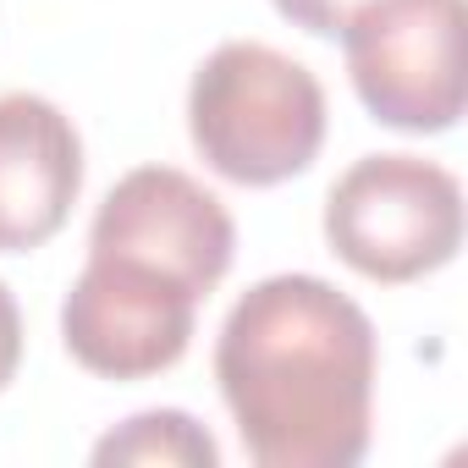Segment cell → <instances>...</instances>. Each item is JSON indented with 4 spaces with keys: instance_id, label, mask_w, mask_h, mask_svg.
Segmentation results:
<instances>
[{
    "instance_id": "1",
    "label": "cell",
    "mask_w": 468,
    "mask_h": 468,
    "mask_svg": "<svg viewBox=\"0 0 468 468\" xmlns=\"http://www.w3.org/2000/svg\"><path fill=\"white\" fill-rule=\"evenodd\" d=\"M375 325L320 276H271L231 303L215 380L260 468H353L375 424Z\"/></svg>"
},
{
    "instance_id": "2",
    "label": "cell",
    "mask_w": 468,
    "mask_h": 468,
    "mask_svg": "<svg viewBox=\"0 0 468 468\" xmlns=\"http://www.w3.org/2000/svg\"><path fill=\"white\" fill-rule=\"evenodd\" d=\"M187 133L215 176L276 187L314 165L325 144V89L303 61L260 39H231L193 72Z\"/></svg>"
},
{
    "instance_id": "3",
    "label": "cell",
    "mask_w": 468,
    "mask_h": 468,
    "mask_svg": "<svg viewBox=\"0 0 468 468\" xmlns=\"http://www.w3.org/2000/svg\"><path fill=\"white\" fill-rule=\"evenodd\" d=\"M325 243L369 282H419L463 249V187L435 160L364 154L325 198Z\"/></svg>"
},
{
    "instance_id": "4",
    "label": "cell",
    "mask_w": 468,
    "mask_h": 468,
    "mask_svg": "<svg viewBox=\"0 0 468 468\" xmlns=\"http://www.w3.org/2000/svg\"><path fill=\"white\" fill-rule=\"evenodd\" d=\"M353 89L380 127L452 133L463 116V0H386L342 34Z\"/></svg>"
},
{
    "instance_id": "5",
    "label": "cell",
    "mask_w": 468,
    "mask_h": 468,
    "mask_svg": "<svg viewBox=\"0 0 468 468\" xmlns=\"http://www.w3.org/2000/svg\"><path fill=\"white\" fill-rule=\"evenodd\" d=\"M89 254L144 265L154 276L182 282L193 298H209L238 254V226L226 204L176 165L127 171L89 226Z\"/></svg>"
},
{
    "instance_id": "6",
    "label": "cell",
    "mask_w": 468,
    "mask_h": 468,
    "mask_svg": "<svg viewBox=\"0 0 468 468\" xmlns=\"http://www.w3.org/2000/svg\"><path fill=\"white\" fill-rule=\"evenodd\" d=\"M198 303L204 298H193L171 276L89 254L83 276L61 303V342L89 375L149 380L187 353Z\"/></svg>"
},
{
    "instance_id": "7",
    "label": "cell",
    "mask_w": 468,
    "mask_h": 468,
    "mask_svg": "<svg viewBox=\"0 0 468 468\" xmlns=\"http://www.w3.org/2000/svg\"><path fill=\"white\" fill-rule=\"evenodd\" d=\"M83 193V138L45 94H0V254L45 249Z\"/></svg>"
},
{
    "instance_id": "8",
    "label": "cell",
    "mask_w": 468,
    "mask_h": 468,
    "mask_svg": "<svg viewBox=\"0 0 468 468\" xmlns=\"http://www.w3.org/2000/svg\"><path fill=\"white\" fill-rule=\"evenodd\" d=\"M94 463L111 468V463H165V468H215L220 463V446L215 435L176 413V408H154V413H138L127 419L122 430H111L100 446H94Z\"/></svg>"
},
{
    "instance_id": "9",
    "label": "cell",
    "mask_w": 468,
    "mask_h": 468,
    "mask_svg": "<svg viewBox=\"0 0 468 468\" xmlns=\"http://www.w3.org/2000/svg\"><path fill=\"white\" fill-rule=\"evenodd\" d=\"M271 6L292 28H303L314 39H342L353 23H364L375 6H386V0H271Z\"/></svg>"
},
{
    "instance_id": "10",
    "label": "cell",
    "mask_w": 468,
    "mask_h": 468,
    "mask_svg": "<svg viewBox=\"0 0 468 468\" xmlns=\"http://www.w3.org/2000/svg\"><path fill=\"white\" fill-rule=\"evenodd\" d=\"M17 364H23V314H17V298L0 282V391L17 380Z\"/></svg>"
}]
</instances>
